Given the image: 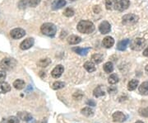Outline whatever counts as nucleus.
I'll return each instance as SVG.
<instances>
[{"mask_svg":"<svg viewBox=\"0 0 148 123\" xmlns=\"http://www.w3.org/2000/svg\"><path fill=\"white\" fill-rule=\"evenodd\" d=\"M77 31L82 34H90L95 31V25L92 21L82 20L79 21L77 27Z\"/></svg>","mask_w":148,"mask_h":123,"instance_id":"f257e3e1","label":"nucleus"},{"mask_svg":"<svg viewBox=\"0 0 148 123\" xmlns=\"http://www.w3.org/2000/svg\"><path fill=\"white\" fill-rule=\"evenodd\" d=\"M40 31L44 35L48 37H54L57 32V27L51 22H46L44 23L41 27Z\"/></svg>","mask_w":148,"mask_h":123,"instance_id":"f03ea898","label":"nucleus"},{"mask_svg":"<svg viewBox=\"0 0 148 123\" xmlns=\"http://www.w3.org/2000/svg\"><path fill=\"white\" fill-rule=\"evenodd\" d=\"M16 65V61L12 58H4L0 62V68L3 70H11Z\"/></svg>","mask_w":148,"mask_h":123,"instance_id":"7ed1b4c3","label":"nucleus"},{"mask_svg":"<svg viewBox=\"0 0 148 123\" xmlns=\"http://www.w3.org/2000/svg\"><path fill=\"white\" fill-rule=\"evenodd\" d=\"M139 20V17L135 15V14H132V13H128L123 17L122 18V22L123 25L125 26H131V25H134L136 24Z\"/></svg>","mask_w":148,"mask_h":123,"instance_id":"20e7f679","label":"nucleus"},{"mask_svg":"<svg viewBox=\"0 0 148 123\" xmlns=\"http://www.w3.org/2000/svg\"><path fill=\"white\" fill-rule=\"evenodd\" d=\"M146 46V40L144 38H135L130 42V46L133 50L139 51Z\"/></svg>","mask_w":148,"mask_h":123,"instance_id":"39448f33","label":"nucleus"},{"mask_svg":"<svg viewBox=\"0 0 148 123\" xmlns=\"http://www.w3.org/2000/svg\"><path fill=\"white\" fill-rule=\"evenodd\" d=\"M26 35V31L22 28H14L10 32V36L13 39H21Z\"/></svg>","mask_w":148,"mask_h":123,"instance_id":"423d86ee","label":"nucleus"},{"mask_svg":"<svg viewBox=\"0 0 148 123\" xmlns=\"http://www.w3.org/2000/svg\"><path fill=\"white\" fill-rule=\"evenodd\" d=\"M113 117V121L114 122H124L127 119V117L125 114L122 113V112H115L112 116Z\"/></svg>","mask_w":148,"mask_h":123,"instance_id":"0eeeda50","label":"nucleus"},{"mask_svg":"<svg viewBox=\"0 0 148 123\" xmlns=\"http://www.w3.org/2000/svg\"><path fill=\"white\" fill-rule=\"evenodd\" d=\"M111 30L110 24L107 21H104L101 22L99 26V31L101 34H108Z\"/></svg>","mask_w":148,"mask_h":123,"instance_id":"6e6552de","label":"nucleus"},{"mask_svg":"<svg viewBox=\"0 0 148 123\" xmlns=\"http://www.w3.org/2000/svg\"><path fill=\"white\" fill-rule=\"evenodd\" d=\"M64 68L63 65H61V64H58L57 65L53 70H52V72H51V75H52V77L54 78V79H58L59 78L61 75H63V73H64Z\"/></svg>","mask_w":148,"mask_h":123,"instance_id":"1a4fd4ad","label":"nucleus"},{"mask_svg":"<svg viewBox=\"0 0 148 123\" xmlns=\"http://www.w3.org/2000/svg\"><path fill=\"white\" fill-rule=\"evenodd\" d=\"M34 39L33 38H27L26 39L25 41H23L20 44V48L21 50H28V49H30L31 47L33 46V45H34Z\"/></svg>","mask_w":148,"mask_h":123,"instance_id":"9d476101","label":"nucleus"},{"mask_svg":"<svg viewBox=\"0 0 148 123\" xmlns=\"http://www.w3.org/2000/svg\"><path fill=\"white\" fill-rule=\"evenodd\" d=\"M130 5V2L129 0H119L118 4H117V10L123 12V11L126 10L128 8V7Z\"/></svg>","mask_w":148,"mask_h":123,"instance_id":"9b49d317","label":"nucleus"},{"mask_svg":"<svg viewBox=\"0 0 148 123\" xmlns=\"http://www.w3.org/2000/svg\"><path fill=\"white\" fill-rule=\"evenodd\" d=\"M66 3H67L66 0H53V2L52 3V8L54 10L60 9L66 5Z\"/></svg>","mask_w":148,"mask_h":123,"instance_id":"f8f14e48","label":"nucleus"},{"mask_svg":"<svg viewBox=\"0 0 148 123\" xmlns=\"http://www.w3.org/2000/svg\"><path fill=\"white\" fill-rule=\"evenodd\" d=\"M102 44L106 48H111L114 45V38L111 37H106L104 38Z\"/></svg>","mask_w":148,"mask_h":123,"instance_id":"ddd939ff","label":"nucleus"},{"mask_svg":"<svg viewBox=\"0 0 148 123\" xmlns=\"http://www.w3.org/2000/svg\"><path fill=\"white\" fill-rule=\"evenodd\" d=\"M130 43V41L128 39H125V40H122L117 45V50H120V51H123L127 49L128 44Z\"/></svg>","mask_w":148,"mask_h":123,"instance_id":"4468645a","label":"nucleus"},{"mask_svg":"<svg viewBox=\"0 0 148 123\" xmlns=\"http://www.w3.org/2000/svg\"><path fill=\"white\" fill-rule=\"evenodd\" d=\"M118 2H119V0H106V9H108V10H114V9H116Z\"/></svg>","mask_w":148,"mask_h":123,"instance_id":"2eb2a0df","label":"nucleus"},{"mask_svg":"<svg viewBox=\"0 0 148 123\" xmlns=\"http://www.w3.org/2000/svg\"><path fill=\"white\" fill-rule=\"evenodd\" d=\"M67 41H68V43L70 45H77V44H78L82 41V38L78 36H76V35H72V36L68 37Z\"/></svg>","mask_w":148,"mask_h":123,"instance_id":"dca6fc26","label":"nucleus"},{"mask_svg":"<svg viewBox=\"0 0 148 123\" xmlns=\"http://www.w3.org/2000/svg\"><path fill=\"white\" fill-rule=\"evenodd\" d=\"M17 117L18 118L21 119L22 121H25V122H29L32 119V116L30 113H27V112H20V113H17Z\"/></svg>","mask_w":148,"mask_h":123,"instance_id":"f3484780","label":"nucleus"},{"mask_svg":"<svg viewBox=\"0 0 148 123\" xmlns=\"http://www.w3.org/2000/svg\"><path fill=\"white\" fill-rule=\"evenodd\" d=\"M90 50V47H87V48H81V47H75L73 48V50L74 52H76L77 54H78L80 55H86L89 50Z\"/></svg>","mask_w":148,"mask_h":123,"instance_id":"a211bd4d","label":"nucleus"},{"mask_svg":"<svg viewBox=\"0 0 148 123\" xmlns=\"http://www.w3.org/2000/svg\"><path fill=\"white\" fill-rule=\"evenodd\" d=\"M11 90V86L6 82H0V93H6Z\"/></svg>","mask_w":148,"mask_h":123,"instance_id":"6ab92c4d","label":"nucleus"},{"mask_svg":"<svg viewBox=\"0 0 148 123\" xmlns=\"http://www.w3.org/2000/svg\"><path fill=\"white\" fill-rule=\"evenodd\" d=\"M104 59V55L102 54H95L91 56V61L94 62L95 64H100L103 61Z\"/></svg>","mask_w":148,"mask_h":123,"instance_id":"aec40b11","label":"nucleus"},{"mask_svg":"<svg viewBox=\"0 0 148 123\" xmlns=\"http://www.w3.org/2000/svg\"><path fill=\"white\" fill-rule=\"evenodd\" d=\"M105 91L103 90L102 88V86L100 85L98 86L97 88H95L93 91V95L95 97H103L105 96Z\"/></svg>","mask_w":148,"mask_h":123,"instance_id":"412c9836","label":"nucleus"},{"mask_svg":"<svg viewBox=\"0 0 148 123\" xmlns=\"http://www.w3.org/2000/svg\"><path fill=\"white\" fill-rule=\"evenodd\" d=\"M84 68L89 73H92V72L95 71V66L92 61H87V62H86L84 64Z\"/></svg>","mask_w":148,"mask_h":123,"instance_id":"4be33fe9","label":"nucleus"},{"mask_svg":"<svg viewBox=\"0 0 148 123\" xmlns=\"http://www.w3.org/2000/svg\"><path fill=\"white\" fill-rule=\"evenodd\" d=\"M81 113L86 117H92L94 115V110L89 107H84L81 110Z\"/></svg>","mask_w":148,"mask_h":123,"instance_id":"5701e85b","label":"nucleus"},{"mask_svg":"<svg viewBox=\"0 0 148 123\" xmlns=\"http://www.w3.org/2000/svg\"><path fill=\"white\" fill-rule=\"evenodd\" d=\"M139 92L143 95H148V81L144 82L139 86Z\"/></svg>","mask_w":148,"mask_h":123,"instance_id":"b1692460","label":"nucleus"},{"mask_svg":"<svg viewBox=\"0 0 148 123\" xmlns=\"http://www.w3.org/2000/svg\"><path fill=\"white\" fill-rule=\"evenodd\" d=\"M138 84H139V81L138 79H132L127 84V89L129 91H133L137 88Z\"/></svg>","mask_w":148,"mask_h":123,"instance_id":"393cba45","label":"nucleus"},{"mask_svg":"<svg viewBox=\"0 0 148 123\" xmlns=\"http://www.w3.org/2000/svg\"><path fill=\"white\" fill-rule=\"evenodd\" d=\"M50 64H51V59H49V58L40 59V60L37 62V65L40 66V67H42V68L47 67L48 65H49Z\"/></svg>","mask_w":148,"mask_h":123,"instance_id":"a878e982","label":"nucleus"},{"mask_svg":"<svg viewBox=\"0 0 148 123\" xmlns=\"http://www.w3.org/2000/svg\"><path fill=\"white\" fill-rule=\"evenodd\" d=\"M13 87L17 90H21L25 88V82L21 79H16L13 83Z\"/></svg>","mask_w":148,"mask_h":123,"instance_id":"bb28decb","label":"nucleus"},{"mask_svg":"<svg viewBox=\"0 0 148 123\" xmlns=\"http://www.w3.org/2000/svg\"><path fill=\"white\" fill-rule=\"evenodd\" d=\"M1 123H20L18 117H9L8 118H3Z\"/></svg>","mask_w":148,"mask_h":123,"instance_id":"cd10ccee","label":"nucleus"},{"mask_svg":"<svg viewBox=\"0 0 148 123\" xmlns=\"http://www.w3.org/2000/svg\"><path fill=\"white\" fill-rule=\"evenodd\" d=\"M104 70L106 71V73H112L114 70V64L112 62H106V64H104Z\"/></svg>","mask_w":148,"mask_h":123,"instance_id":"c85d7f7f","label":"nucleus"},{"mask_svg":"<svg viewBox=\"0 0 148 123\" xmlns=\"http://www.w3.org/2000/svg\"><path fill=\"white\" fill-rule=\"evenodd\" d=\"M119 80V76L115 74H113V75H111L110 77H109V79H108V82H109V84H117Z\"/></svg>","mask_w":148,"mask_h":123,"instance_id":"c756f323","label":"nucleus"},{"mask_svg":"<svg viewBox=\"0 0 148 123\" xmlns=\"http://www.w3.org/2000/svg\"><path fill=\"white\" fill-rule=\"evenodd\" d=\"M64 86H65V84L64 82H60V81H57V82H54L52 85V88L53 90H58L60 88H63Z\"/></svg>","mask_w":148,"mask_h":123,"instance_id":"7c9ffc66","label":"nucleus"},{"mask_svg":"<svg viewBox=\"0 0 148 123\" xmlns=\"http://www.w3.org/2000/svg\"><path fill=\"white\" fill-rule=\"evenodd\" d=\"M75 14V12L73 8H67L64 12V15L65 17H73Z\"/></svg>","mask_w":148,"mask_h":123,"instance_id":"2f4dec72","label":"nucleus"},{"mask_svg":"<svg viewBox=\"0 0 148 123\" xmlns=\"http://www.w3.org/2000/svg\"><path fill=\"white\" fill-rule=\"evenodd\" d=\"M41 0H27V6L28 7H32V8H35L37 5L40 4Z\"/></svg>","mask_w":148,"mask_h":123,"instance_id":"473e14b6","label":"nucleus"},{"mask_svg":"<svg viewBox=\"0 0 148 123\" xmlns=\"http://www.w3.org/2000/svg\"><path fill=\"white\" fill-rule=\"evenodd\" d=\"M138 113L140 116H142L143 117H148V107L140 108L138 110Z\"/></svg>","mask_w":148,"mask_h":123,"instance_id":"72a5a7b5","label":"nucleus"},{"mask_svg":"<svg viewBox=\"0 0 148 123\" xmlns=\"http://www.w3.org/2000/svg\"><path fill=\"white\" fill-rule=\"evenodd\" d=\"M82 97H83V94H82V93L81 91L76 92L73 94V98L76 99V100H80Z\"/></svg>","mask_w":148,"mask_h":123,"instance_id":"f704fd0d","label":"nucleus"},{"mask_svg":"<svg viewBox=\"0 0 148 123\" xmlns=\"http://www.w3.org/2000/svg\"><path fill=\"white\" fill-rule=\"evenodd\" d=\"M6 73L4 71H0V82H3L6 79Z\"/></svg>","mask_w":148,"mask_h":123,"instance_id":"c9c22d12","label":"nucleus"},{"mask_svg":"<svg viewBox=\"0 0 148 123\" xmlns=\"http://www.w3.org/2000/svg\"><path fill=\"white\" fill-rule=\"evenodd\" d=\"M93 10H94V12H95V13H99V12L101 11V8H100V6L96 5V6H94Z\"/></svg>","mask_w":148,"mask_h":123,"instance_id":"e433bc0d","label":"nucleus"},{"mask_svg":"<svg viewBox=\"0 0 148 123\" xmlns=\"http://www.w3.org/2000/svg\"><path fill=\"white\" fill-rule=\"evenodd\" d=\"M86 104L88 105V106H92V107H95V102H93L92 100H88L87 102H86Z\"/></svg>","mask_w":148,"mask_h":123,"instance_id":"4c0bfd02","label":"nucleus"},{"mask_svg":"<svg viewBox=\"0 0 148 123\" xmlns=\"http://www.w3.org/2000/svg\"><path fill=\"white\" fill-rule=\"evenodd\" d=\"M143 55H144V56H147H147H148V46L147 47V48L145 49L144 50H143Z\"/></svg>","mask_w":148,"mask_h":123,"instance_id":"58836bf2","label":"nucleus"},{"mask_svg":"<svg viewBox=\"0 0 148 123\" xmlns=\"http://www.w3.org/2000/svg\"><path fill=\"white\" fill-rule=\"evenodd\" d=\"M145 70H146V71H147V73H148V64H147V66H146Z\"/></svg>","mask_w":148,"mask_h":123,"instance_id":"ea45409f","label":"nucleus"},{"mask_svg":"<svg viewBox=\"0 0 148 123\" xmlns=\"http://www.w3.org/2000/svg\"><path fill=\"white\" fill-rule=\"evenodd\" d=\"M135 123H143V122H142V121H138L137 122H135Z\"/></svg>","mask_w":148,"mask_h":123,"instance_id":"a19ab883","label":"nucleus"},{"mask_svg":"<svg viewBox=\"0 0 148 123\" xmlns=\"http://www.w3.org/2000/svg\"><path fill=\"white\" fill-rule=\"evenodd\" d=\"M71 1H75V0H71Z\"/></svg>","mask_w":148,"mask_h":123,"instance_id":"79ce46f5","label":"nucleus"}]
</instances>
